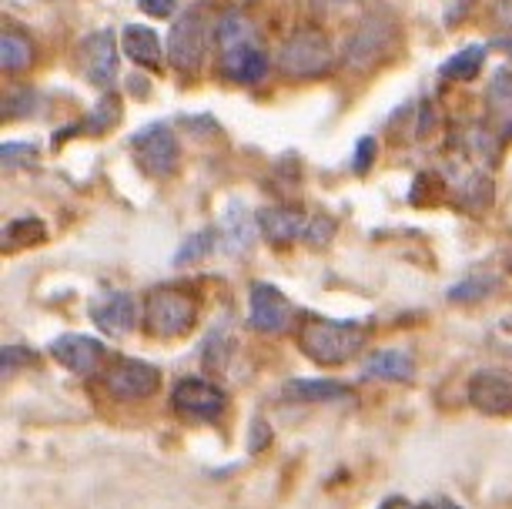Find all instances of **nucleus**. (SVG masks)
Instances as JSON below:
<instances>
[{
	"instance_id": "f257e3e1",
	"label": "nucleus",
	"mask_w": 512,
	"mask_h": 509,
	"mask_svg": "<svg viewBox=\"0 0 512 509\" xmlns=\"http://www.w3.org/2000/svg\"><path fill=\"white\" fill-rule=\"evenodd\" d=\"M218 74L238 84H258L268 71V54L258 31L241 11H225L215 24Z\"/></svg>"
},
{
	"instance_id": "f03ea898",
	"label": "nucleus",
	"mask_w": 512,
	"mask_h": 509,
	"mask_svg": "<svg viewBox=\"0 0 512 509\" xmlns=\"http://www.w3.org/2000/svg\"><path fill=\"white\" fill-rule=\"evenodd\" d=\"M365 325L359 322H332L325 315H302L295 329V342L302 349L305 359H312L315 366H345L355 355L365 349Z\"/></svg>"
},
{
	"instance_id": "7ed1b4c3",
	"label": "nucleus",
	"mask_w": 512,
	"mask_h": 509,
	"mask_svg": "<svg viewBox=\"0 0 512 509\" xmlns=\"http://www.w3.org/2000/svg\"><path fill=\"white\" fill-rule=\"evenodd\" d=\"M201 302L188 288L164 285L154 288L144 302V332L151 339H185V335L198 325Z\"/></svg>"
},
{
	"instance_id": "20e7f679",
	"label": "nucleus",
	"mask_w": 512,
	"mask_h": 509,
	"mask_svg": "<svg viewBox=\"0 0 512 509\" xmlns=\"http://www.w3.org/2000/svg\"><path fill=\"white\" fill-rule=\"evenodd\" d=\"M275 64H278V71L292 81H315V78H325L335 67V47L328 41L325 31L302 27V31H295L292 37H285Z\"/></svg>"
},
{
	"instance_id": "39448f33",
	"label": "nucleus",
	"mask_w": 512,
	"mask_h": 509,
	"mask_svg": "<svg viewBox=\"0 0 512 509\" xmlns=\"http://www.w3.org/2000/svg\"><path fill=\"white\" fill-rule=\"evenodd\" d=\"M168 64L181 78H198L208 57V11L201 4L188 7L168 34Z\"/></svg>"
},
{
	"instance_id": "423d86ee",
	"label": "nucleus",
	"mask_w": 512,
	"mask_h": 509,
	"mask_svg": "<svg viewBox=\"0 0 512 509\" xmlns=\"http://www.w3.org/2000/svg\"><path fill=\"white\" fill-rule=\"evenodd\" d=\"M395 47V27L389 17H365L342 47V64L349 71H372Z\"/></svg>"
},
{
	"instance_id": "0eeeda50",
	"label": "nucleus",
	"mask_w": 512,
	"mask_h": 509,
	"mask_svg": "<svg viewBox=\"0 0 512 509\" xmlns=\"http://www.w3.org/2000/svg\"><path fill=\"white\" fill-rule=\"evenodd\" d=\"M131 148L148 178H171L178 171L181 151H178L175 131H171L168 124H151V128L138 131L131 138Z\"/></svg>"
},
{
	"instance_id": "6e6552de",
	"label": "nucleus",
	"mask_w": 512,
	"mask_h": 509,
	"mask_svg": "<svg viewBox=\"0 0 512 509\" xmlns=\"http://www.w3.org/2000/svg\"><path fill=\"white\" fill-rule=\"evenodd\" d=\"M225 392L208 379H181L171 392V409L188 422H218L225 416Z\"/></svg>"
},
{
	"instance_id": "1a4fd4ad",
	"label": "nucleus",
	"mask_w": 512,
	"mask_h": 509,
	"mask_svg": "<svg viewBox=\"0 0 512 509\" xmlns=\"http://www.w3.org/2000/svg\"><path fill=\"white\" fill-rule=\"evenodd\" d=\"M77 67L94 88H111L118 78V47L111 31H94L77 44Z\"/></svg>"
},
{
	"instance_id": "9d476101",
	"label": "nucleus",
	"mask_w": 512,
	"mask_h": 509,
	"mask_svg": "<svg viewBox=\"0 0 512 509\" xmlns=\"http://www.w3.org/2000/svg\"><path fill=\"white\" fill-rule=\"evenodd\" d=\"M158 386H161V372L154 369L151 362H141V359H118L108 369V376H104V389L121 402L148 399L158 392Z\"/></svg>"
},
{
	"instance_id": "9b49d317",
	"label": "nucleus",
	"mask_w": 512,
	"mask_h": 509,
	"mask_svg": "<svg viewBox=\"0 0 512 509\" xmlns=\"http://www.w3.org/2000/svg\"><path fill=\"white\" fill-rule=\"evenodd\" d=\"M292 322V302L275 285L255 282L248 295V325L262 335H282Z\"/></svg>"
},
{
	"instance_id": "f8f14e48",
	"label": "nucleus",
	"mask_w": 512,
	"mask_h": 509,
	"mask_svg": "<svg viewBox=\"0 0 512 509\" xmlns=\"http://www.w3.org/2000/svg\"><path fill=\"white\" fill-rule=\"evenodd\" d=\"M469 402L482 416H512V372L482 369L469 379Z\"/></svg>"
},
{
	"instance_id": "ddd939ff",
	"label": "nucleus",
	"mask_w": 512,
	"mask_h": 509,
	"mask_svg": "<svg viewBox=\"0 0 512 509\" xmlns=\"http://www.w3.org/2000/svg\"><path fill=\"white\" fill-rule=\"evenodd\" d=\"M51 355L67 372H77V376H91L98 372L101 359H104V345L91 335H77V332H67V335H57L51 342Z\"/></svg>"
},
{
	"instance_id": "4468645a",
	"label": "nucleus",
	"mask_w": 512,
	"mask_h": 509,
	"mask_svg": "<svg viewBox=\"0 0 512 509\" xmlns=\"http://www.w3.org/2000/svg\"><path fill=\"white\" fill-rule=\"evenodd\" d=\"M446 181L452 185V201H456L462 211H469V215H476V211H486L492 205V198H496L492 178L479 165H472L466 171L452 168Z\"/></svg>"
},
{
	"instance_id": "2eb2a0df",
	"label": "nucleus",
	"mask_w": 512,
	"mask_h": 509,
	"mask_svg": "<svg viewBox=\"0 0 512 509\" xmlns=\"http://www.w3.org/2000/svg\"><path fill=\"white\" fill-rule=\"evenodd\" d=\"M258 232H262V225H258V215H251V211L235 201L228 211H225V222H221V252L228 255H245L251 245L258 242Z\"/></svg>"
},
{
	"instance_id": "dca6fc26",
	"label": "nucleus",
	"mask_w": 512,
	"mask_h": 509,
	"mask_svg": "<svg viewBox=\"0 0 512 509\" xmlns=\"http://www.w3.org/2000/svg\"><path fill=\"white\" fill-rule=\"evenodd\" d=\"M486 111L492 121V131L502 141L512 138V67H502L486 88Z\"/></svg>"
},
{
	"instance_id": "f3484780",
	"label": "nucleus",
	"mask_w": 512,
	"mask_h": 509,
	"mask_svg": "<svg viewBox=\"0 0 512 509\" xmlns=\"http://www.w3.org/2000/svg\"><path fill=\"white\" fill-rule=\"evenodd\" d=\"M121 44H124V54H128L134 64L148 67V71H161V61L168 51H161V41H158V34H154V27L128 24L121 34Z\"/></svg>"
},
{
	"instance_id": "a211bd4d",
	"label": "nucleus",
	"mask_w": 512,
	"mask_h": 509,
	"mask_svg": "<svg viewBox=\"0 0 512 509\" xmlns=\"http://www.w3.org/2000/svg\"><path fill=\"white\" fill-rule=\"evenodd\" d=\"M94 325L104 332V335H128L134 329V299L128 292H114L111 299H104L101 305H94Z\"/></svg>"
},
{
	"instance_id": "6ab92c4d",
	"label": "nucleus",
	"mask_w": 512,
	"mask_h": 509,
	"mask_svg": "<svg viewBox=\"0 0 512 509\" xmlns=\"http://www.w3.org/2000/svg\"><path fill=\"white\" fill-rule=\"evenodd\" d=\"M37 61V47L24 31H14V27H4V37H0V64H4L7 74H27Z\"/></svg>"
},
{
	"instance_id": "aec40b11",
	"label": "nucleus",
	"mask_w": 512,
	"mask_h": 509,
	"mask_svg": "<svg viewBox=\"0 0 512 509\" xmlns=\"http://www.w3.org/2000/svg\"><path fill=\"white\" fill-rule=\"evenodd\" d=\"M365 376L382 379V382H412L415 362H412V355L402 349H382L365 362Z\"/></svg>"
},
{
	"instance_id": "412c9836",
	"label": "nucleus",
	"mask_w": 512,
	"mask_h": 509,
	"mask_svg": "<svg viewBox=\"0 0 512 509\" xmlns=\"http://www.w3.org/2000/svg\"><path fill=\"white\" fill-rule=\"evenodd\" d=\"M285 399L288 402H338L352 399V389L332 379H292L285 382Z\"/></svg>"
},
{
	"instance_id": "4be33fe9",
	"label": "nucleus",
	"mask_w": 512,
	"mask_h": 509,
	"mask_svg": "<svg viewBox=\"0 0 512 509\" xmlns=\"http://www.w3.org/2000/svg\"><path fill=\"white\" fill-rule=\"evenodd\" d=\"M258 225H262V235L275 245L292 242V238L305 232V218L292 208H262L258 211Z\"/></svg>"
},
{
	"instance_id": "5701e85b",
	"label": "nucleus",
	"mask_w": 512,
	"mask_h": 509,
	"mask_svg": "<svg viewBox=\"0 0 512 509\" xmlns=\"http://www.w3.org/2000/svg\"><path fill=\"white\" fill-rule=\"evenodd\" d=\"M482 64H486V47H482V44L462 47L456 57H449V61L442 64V78H449V81H472L479 74Z\"/></svg>"
},
{
	"instance_id": "b1692460",
	"label": "nucleus",
	"mask_w": 512,
	"mask_h": 509,
	"mask_svg": "<svg viewBox=\"0 0 512 509\" xmlns=\"http://www.w3.org/2000/svg\"><path fill=\"white\" fill-rule=\"evenodd\" d=\"M118 121H121V98L118 94H104V98L94 104V111L81 121V131L84 134H108Z\"/></svg>"
},
{
	"instance_id": "393cba45",
	"label": "nucleus",
	"mask_w": 512,
	"mask_h": 509,
	"mask_svg": "<svg viewBox=\"0 0 512 509\" xmlns=\"http://www.w3.org/2000/svg\"><path fill=\"white\" fill-rule=\"evenodd\" d=\"M492 288H496V278H469V282H459L449 288V302L456 305H469V302H482L492 295Z\"/></svg>"
},
{
	"instance_id": "a878e982",
	"label": "nucleus",
	"mask_w": 512,
	"mask_h": 509,
	"mask_svg": "<svg viewBox=\"0 0 512 509\" xmlns=\"http://www.w3.org/2000/svg\"><path fill=\"white\" fill-rule=\"evenodd\" d=\"M221 242V238L211 232V228H205V232H195L188 238L185 245L178 248V255H175V262L178 265H188V262H201V258H205L211 248H215Z\"/></svg>"
},
{
	"instance_id": "bb28decb",
	"label": "nucleus",
	"mask_w": 512,
	"mask_h": 509,
	"mask_svg": "<svg viewBox=\"0 0 512 509\" xmlns=\"http://www.w3.org/2000/svg\"><path fill=\"white\" fill-rule=\"evenodd\" d=\"M47 238V225L37 222V218H21V222H14L11 228H7V242L11 245H37Z\"/></svg>"
},
{
	"instance_id": "cd10ccee",
	"label": "nucleus",
	"mask_w": 512,
	"mask_h": 509,
	"mask_svg": "<svg viewBox=\"0 0 512 509\" xmlns=\"http://www.w3.org/2000/svg\"><path fill=\"white\" fill-rule=\"evenodd\" d=\"M302 238H305L308 245L325 248V245L335 238V222H332V218H328V215H322V211H315V218H308V222H305Z\"/></svg>"
},
{
	"instance_id": "c85d7f7f",
	"label": "nucleus",
	"mask_w": 512,
	"mask_h": 509,
	"mask_svg": "<svg viewBox=\"0 0 512 509\" xmlns=\"http://www.w3.org/2000/svg\"><path fill=\"white\" fill-rule=\"evenodd\" d=\"M228 355H231V342L221 332H211L205 339V366H211V369L225 366Z\"/></svg>"
},
{
	"instance_id": "c756f323",
	"label": "nucleus",
	"mask_w": 512,
	"mask_h": 509,
	"mask_svg": "<svg viewBox=\"0 0 512 509\" xmlns=\"http://www.w3.org/2000/svg\"><path fill=\"white\" fill-rule=\"evenodd\" d=\"M138 7H141V14L158 17V21L175 14V0H138Z\"/></svg>"
},
{
	"instance_id": "7c9ffc66",
	"label": "nucleus",
	"mask_w": 512,
	"mask_h": 509,
	"mask_svg": "<svg viewBox=\"0 0 512 509\" xmlns=\"http://www.w3.org/2000/svg\"><path fill=\"white\" fill-rule=\"evenodd\" d=\"M17 362H21V366H31V362H34V352L17 349V345H4V372H7V376L14 372Z\"/></svg>"
},
{
	"instance_id": "2f4dec72",
	"label": "nucleus",
	"mask_w": 512,
	"mask_h": 509,
	"mask_svg": "<svg viewBox=\"0 0 512 509\" xmlns=\"http://www.w3.org/2000/svg\"><path fill=\"white\" fill-rule=\"evenodd\" d=\"M372 158H375V141H372V138H362V141H359V148H355V165H352V168L362 175L365 168H372Z\"/></svg>"
},
{
	"instance_id": "473e14b6",
	"label": "nucleus",
	"mask_w": 512,
	"mask_h": 509,
	"mask_svg": "<svg viewBox=\"0 0 512 509\" xmlns=\"http://www.w3.org/2000/svg\"><path fill=\"white\" fill-rule=\"evenodd\" d=\"M17 155H21L24 161H31L37 151H34V144H4V165L7 168H14Z\"/></svg>"
},
{
	"instance_id": "72a5a7b5",
	"label": "nucleus",
	"mask_w": 512,
	"mask_h": 509,
	"mask_svg": "<svg viewBox=\"0 0 512 509\" xmlns=\"http://www.w3.org/2000/svg\"><path fill=\"white\" fill-rule=\"evenodd\" d=\"M492 47H499V51L512 54V31H509V34H499L496 41H492Z\"/></svg>"
},
{
	"instance_id": "f704fd0d",
	"label": "nucleus",
	"mask_w": 512,
	"mask_h": 509,
	"mask_svg": "<svg viewBox=\"0 0 512 509\" xmlns=\"http://www.w3.org/2000/svg\"><path fill=\"white\" fill-rule=\"evenodd\" d=\"M509 268H512V265H509Z\"/></svg>"
}]
</instances>
